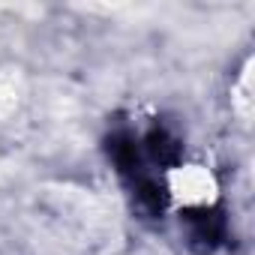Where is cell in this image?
I'll use <instances>...</instances> for the list:
<instances>
[{
	"label": "cell",
	"instance_id": "obj_1",
	"mask_svg": "<svg viewBox=\"0 0 255 255\" xmlns=\"http://www.w3.org/2000/svg\"><path fill=\"white\" fill-rule=\"evenodd\" d=\"M165 186H168V195L174 198V204L186 207V210L210 207L219 192L216 177L204 165H174L165 174Z\"/></svg>",
	"mask_w": 255,
	"mask_h": 255
}]
</instances>
